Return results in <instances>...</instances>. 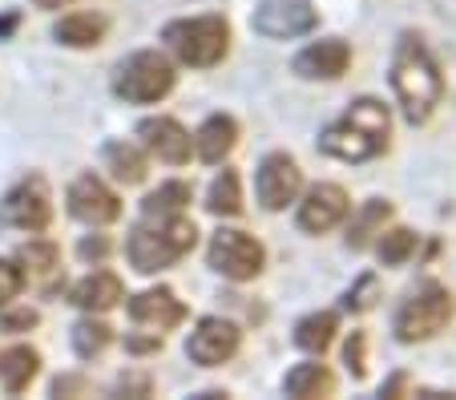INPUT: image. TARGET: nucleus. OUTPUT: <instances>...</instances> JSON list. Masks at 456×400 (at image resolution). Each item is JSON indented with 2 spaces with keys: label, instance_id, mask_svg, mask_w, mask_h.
Wrapping results in <instances>:
<instances>
[{
  "label": "nucleus",
  "instance_id": "nucleus-1",
  "mask_svg": "<svg viewBox=\"0 0 456 400\" xmlns=\"http://www.w3.org/2000/svg\"><path fill=\"white\" fill-rule=\"evenodd\" d=\"M392 89L412 126H424L444 97V78L420 33H404L392 53Z\"/></svg>",
  "mask_w": 456,
  "mask_h": 400
},
{
  "label": "nucleus",
  "instance_id": "nucleus-2",
  "mask_svg": "<svg viewBox=\"0 0 456 400\" xmlns=\"http://www.w3.org/2000/svg\"><path fill=\"white\" fill-rule=\"evenodd\" d=\"M387 138H392V113H387V105L376 102V97H360V102H352L328 130L319 134V150L339 158V162H368V158L384 154Z\"/></svg>",
  "mask_w": 456,
  "mask_h": 400
},
{
  "label": "nucleus",
  "instance_id": "nucleus-3",
  "mask_svg": "<svg viewBox=\"0 0 456 400\" xmlns=\"http://www.w3.org/2000/svg\"><path fill=\"white\" fill-rule=\"evenodd\" d=\"M199 243V226L186 215H166V218H146L142 226H134V235L126 243V255L134 263V271L154 275V271L174 267L178 259H186Z\"/></svg>",
  "mask_w": 456,
  "mask_h": 400
},
{
  "label": "nucleus",
  "instance_id": "nucleus-4",
  "mask_svg": "<svg viewBox=\"0 0 456 400\" xmlns=\"http://www.w3.org/2000/svg\"><path fill=\"white\" fill-rule=\"evenodd\" d=\"M162 41L170 45V53L190 69H210L231 53V25L226 17H186L170 20L162 29Z\"/></svg>",
  "mask_w": 456,
  "mask_h": 400
},
{
  "label": "nucleus",
  "instance_id": "nucleus-5",
  "mask_svg": "<svg viewBox=\"0 0 456 400\" xmlns=\"http://www.w3.org/2000/svg\"><path fill=\"white\" fill-rule=\"evenodd\" d=\"M174 81H178V73H174V61L166 53L138 49L118 65V73H113V94L129 105H154L170 94Z\"/></svg>",
  "mask_w": 456,
  "mask_h": 400
},
{
  "label": "nucleus",
  "instance_id": "nucleus-6",
  "mask_svg": "<svg viewBox=\"0 0 456 400\" xmlns=\"http://www.w3.org/2000/svg\"><path fill=\"white\" fill-rule=\"evenodd\" d=\"M452 296H448V288H440V283H424L416 296H408L404 304H400L396 312V336L400 344H424V339L440 336V331L452 323Z\"/></svg>",
  "mask_w": 456,
  "mask_h": 400
},
{
  "label": "nucleus",
  "instance_id": "nucleus-7",
  "mask_svg": "<svg viewBox=\"0 0 456 400\" xmlns=\"http://www.w3.org/2000/svg\"><path fill=\"white\" fill-rule=\"evenodd\" d=\"M207 259L218 275L234 279V283H247V279L263 275V267H267L263 243H258L255 235H247V231H234V226L215 231V239H210V247H207Z\"/></svg>",
  "mask_w": 456,
  "mask_h": 400
},
{
  "label": "nucleus",
  "instance_id": "nucleus-8",
  "mask_svg": "<svg viewBox=\"0 0 456 400\" xmlns=\"http://www.w3.org/2000/svg\"><path fill=\"white\" fill-rule=\"evenodd\" d=\"M0 223L12 226V231H28V235L45 231V226L53 223V191H49V183H45L41 175L20 178V183L4 194V202H0Z\"/></svg>",
  "mask_w": 456,
  "mask_h": 400
},
{
  "label": "nucleus",
  "instance_id": "nucleus-9",
  "mask_svg": "<svg viewBox=\"0 0 456 400\" xmlns=\"http://www.w3.org/2000/svg\"><path fill=\"white\" fill-rule=\"evenodd\" d=\"M250 25L267 41H291V37H303L319 25V12L311 0H263Z\"/></svg>",
  "mask_w": 456,
  "mask_h": 400
},
{
  "label": "nucleus",
  "instance_id": "nucleus-10",
  "mask_svg": "<svg viewBox=\"0 0 456 400\" xmlns=\"http://www.w3.org/2000/svg\"><path fill=\"white\" fill-rule=\"evenodd\" d=\"M239 348H242V331L231 320H223V315L199 320V328L190 331L186 339V356L202 368H223L226 360L239 356Z\"/></svg>",
  "mask_w": 456,
  "mask_h": 400
},
{
  "label": "nucleus",
  "instance_id": "nucleus-11",
  "mask_svg": "<svg viewBox=\"0 0 456 400\" xmlns=\"http://www.w3.org/2000/svg\"><path fill=\"white\" fill-rule=\"evenodd\" d=\"M255 191L258 202L267 210H287L303 191V170L291 154H267L258 162V175H255Z\"/></svg>",
  "mask_w": 456,
  "mask_h": 400
},
{
  "label": "nucleus",
  "instance_id": "nucleus-12",
  "mask_svg": "<svg viewBox=\"0 0 456 400\" xmlns=\"http://www.w3.org/2000/svg\"><path fill=\"white\" fill-rule=\"evenodd\" d=\"M69 215L89 226H110L121 218V199L97 175H81L69 186Z\"/></svg>",
  "mask_w": 456,
  "mask_h": 400
},
{
  "label": "nucleus",
  "instance_id": "nucleus-13",
  "mask_svg": "<svg viewBox=\"0 0 456 400\" xmlns=\"http://www.w3.org/2000/svg\"><path fill=\"white\" fill-rule=\"evenodd\" d=\"M352 65V45L339 41V37H323V41H311L307 49L295 53L291 69L303 81H339Z\"/></svg>",
  "mask_w": 456,
  "mask_h": 400
},
{
  "label": "nucleus",
  "instance_id": "nucleus-14",
  "mask_svg": "<svg viewBox=\"0 0 456 400\" xmlns=\"http://www.w3.org/2000/svg\"><path fill=\"white\" fill-rule=\"evenodd\" d=\"M347 191L336 183H319L311 186L307 194H303L299 202V226L307 231V235H323V231H331V226H339L347 218Z\"/></svg>",
  "mask_w": 456,
  "mask_h": 400
},
{
  "label": "nucleus",
  "instance_id": "nucleus-15",
  "mask_svg": "<svg viewBox=\"0 0 456 400\" xmlns=\"http://www.w3.org/2000/svg\"><path fill=\"white\" fill-rule=\"evenodd\" d=\"M138 138L150 154H158V162L182 166L194 154V138H190V134L182 130V122H174V118H146V122L138 126Z\"/></svg>",
  "mask_w": 456,
  "mask_h": 400
},
{
  "label": "nucleus",
  "instance_id": "nucleus-16",
  "mask_svg": "<svg viewBox=\"0 0 456 400\" xmlns=\"http://www.w3.org/2000/svg\"><path fill=\"white\" fill-rule=\"evenodd\" d=\"M129 320L142 323V328H154V331H170L186 320V304L170 288H150L129 299Z\"/></svg>",
  "mask_w": 456,
  "mask_h": 400
},
{
  "label": "nucleus",
  "instance_id": "nucleus-17",
  "mask_svg": "<svg viewBox=\"0 0 456 400\" xmlns=\"http://www.w3.org/2000/svg\"><path fill=\"white\" fill-rule=\"evenodd\" d=\"M69 299L81 312H110V307H118L121 299H126V283H121L113 271H94V275H86L77 288H73Z\"/></svg>",
  "mask_w": 456,
  "mask_h": 400
},
{
  "label": "nucleus",
  "instance_id": "nucleus-18",
  "mask_svg": "<svg viewBox=\"0 0 456 400\" xmlns=\"http://www.w3.org/2000/svg\"><path fill=\"white\" fill-rule=\"evenodd\" d=\"M234 146H239V122H234L231 113H215V118H207L202 130L194 134V150H199V158L210 162V166L223 162Z\"/></svg>",
  "mask_w": 456,
  "mask_h": 400
},
{
  "label": "nucleus",
  "instance_id": "nucleus-19",
  "mask_svg": "<svg viewBox=\"0 0 456 400\" xmlns=\"http://www.w3.org/2000/svg\"><path fill=\"white\" fill-rule=\"evenodd\" d=\"M17 263H20V271H25V279L37 283V288H53L61 275V251L49 239H28L17 251Z\"/></svg>",
  "mask_w": 456,
  "mask_h": 400
},
{
  "label": "nucleus",
  "instance_id": "nucleus-20",
  "mask_svg": "<svg viewBox=\"0 0 456 400\" xmlns=\"http://www.w3.org/2000/svg\"><path fill=\"white\" fill-rule=\"evenodd\" d=\"M105 29H110V20L102 12H69V17L57 20L53 37L61 45H69V49H94V45L105 41Z\"/></svg>",
  "mask_w": 456,
  "mask_h": 400
},
{
  "label": "nucleus",
  "instance_id": "nucleus-21",
  "mask_svg": "<svg viewBox=\"0 0 456 400\" xmlns=\"http://www.w3.org/2000/svg\"><path fill=\"white\" fill-rule=\"evenodd\" d=\"M283 392L295 400H319V396H336V376L323 364H295L283 380Z\"/></svg>",
  "mask_w": 456,
  "mask_h": 400
},
{
  "label": "nucleus",
  "instance_id": "nucleus-22",
  "mask_svg": "<svg viewBox=\"0 0 456 400\" xmlns=\"http://www.w3.org/2000/svg\"><path fill=\"white\" fill-rule=\"evenodd\" d=\"M105 170H110L118 183L138 186V183H146L150 162L134 142H110V146H105Z\"/></svg>",
  "mask_w": 456,
  "mask_h": 400
},
{
  "label": "nucleus",
  "instance_id": "nucleus-23",
  "mask_svg": "<svg viewBox=\"0 0 456 400\" xmlns=\"http://www.w3.org/2000/svg\"><path fill=\"white\" fill-rule=\"evenodd\" d=\"M37 372H41V356H37L33 348L17 344V348L0 352V384L9 392H25L28 384L37 380Z\"/></svg>",
  "mask_w": 456,
  "mask_h": 400
},
{
  "label": "nucleus",
  "instance_id": "nucleus-24",
  "mask_svg": "<svg viewBox=\"0 0 456 400\" xmlns=\"http://www.w3.org/2000/svg\"><path fill=\"white\" fill-rule=\"evenodd\" d=\"M387 218H392V202H384V199L363 202V210L355 215V223L347 226V247H352V251L371 247V243H376V235L384 231Z\"/></svg>",
  "mask_w": 456,
  "mask_h": 400
},
{
  "label": "nucleus",
  "instance_id": "nucleus-25",
  "mask_svg": "<svg viewBox=\"0 0 456 400\" xmlns=\"http://www.w3.org/2000/svg\"><path fill=\"white\" fill-rule=\"evenodd\" d=\"M339 331V315L336 312H315L307 315V320H299V328H295V344H299L303 352H328L331 339H336Z\"/></svg>",
  "mask_w": 456,
  "mask_h": 400
},
{
  "label": "nucleus",
  "instance_id": "nucleus-26",
  "mask_svg": "<svg viewBox=\"0 0 456 400\" xmlns=\"http://www.w3.org/2000/svg\"><path fill=\"white\" fill-rule=\"evenodd\" d=\"M207 210L210 215H223V218L242 215V186H239V175H234V170H223V175L210 183Z\"/></svg>",
  "mask_w": 456,
  "mask_h": 400
},
{
  "label": "nucleus",
  "instance_id": "nucleus-27",
  "mask_svg": "<svg viewBox=\"0 0 456 400\" xmlns=\"http://www.w3.org/2000/svg\"><path fill=\"white\" fill-rule=\"evenodd\" d=\"M376 251H379V259H384L387 267H400V263H408L416 255V235L408 231V226L379 231V235H376Z\"/></svg>",
  "mask_w": 456,
  "mask_h": 400
},
{
  "label": "nucleus",
  "instance_id": "nucleus-28",
  "mask_svg": "<svg viewBox=\"0 0 456 400\" xmlns=\"http://www.w3.org/2000/svg\"><path fill=\"white\" fill-rule=\"evenodd\" d=\"M190 202V186L186 183H162L146 202H142V215L146 218H166V215H182V207Z\"/></svg>",
  "mask_w": 456,
  "mask_h": 400
},
{
  "label": "nucleus",
  "instance_id": "nucleus-29",
  "mask_svg": "<svg viewBox=\"0 0 456 400\" xmlns=\"http://www.w3.org/2000/svg\"><path fill=\"white\" fill-rule=\"evenodd\" d=\"M110 339H113V331H110V323H102V320H81L77 328H73V348H77L81 360L102 356V352L110 348Z\"/></svg>",
  "mask_w": 456,
  "mask_h": 400
},
{
  "label": "nucleus",
  "instance_id": "nucleus-30",
  "mask_svg": "<svg viewBox=\"0 0 456 400\" xmlns=\"http://www.w3.org/2000/svg\"><path fill=\"white\" fill-rule=\"evenodd\" d=\"M20 288H25V271H20V263L0 259V307L12 304V299L20 296Z\"/></svg>",
  "mask_w": 456,
  "mask_h": 400
},
{
  "label": "nucleus",
  "instance_id": "nucleus-31",
  "mask_svg": "<svg viewBox=\"0 0 456 400\" xmlns=\"http://www.w3.org/2000/svg\"><path fill=\"white\" fill-rule=\"evenodd\" d=\"M344 360H347V368H352V376L368 372V336H363V331H352V336H347Z\"/></svg>",
  "mask_w": 456,
  "mask_h": 400
},
{
  "label": "nucleus",
  "instance_id": "nucleus-32",
  "mask_svg": "<svg viewBox=\"0 0 456 400\" xmlns=\"http://www.w3.org/2000/svg\"><path fill=\"white\" fill-rule=\"evenodd\" d=\"M371 296H376V275H363V279H360V288H355V291H347V307H355V312H363V307H371V304H376V299H371Z\"/></svg>",
  "mask_w": 456,
  "mask_h": 400
},
{
  "label": "nucleus",
  "instance_id": "nucleus-33",
  "mask_svg": "<svg viewBox=\"0 0 456 400\" xmlns=\"http://www.w3.org/2000/svg\"><path fill=\"white\" fill-rule=\"evenodd\" d=\"M28 328H37V312H33V307H20V312L4 315V331H28Z\"/></svg>",
  "mask_w": 456,
  "mask_h": 400
},
{
  "label": "nucleus",
  "instance_id": "nucleus-34",
  "mask_svg": "<svg viewBox=\"0 0 456 400\" xmlns=\"http://www.w3.org/2000/svg\"><path fill=\"white\" fill-rule=\"evenodd\" d=\"M105 251H110V243H105L102 235H97V239H86V243H81V255H86V259H102Z\"/></svg>",
  "mask_w": 456,
  "mask_h": 400
},
{
  "label": "nucleus",
  "instance_id": "nucleus-35",
  "mask_svg": "<svg viewBox=\"0 0 456 400\" xmlns=\"http://www.w3.org/2000/svg\"><path fill=\"white\" fill-rule=\"evenodd\" d=\"M33 4H37V9H69V4H77V0H33Z\"/></svg>",
  "mask_w": 456,
  "mask_h": 400
}]
</instances>
